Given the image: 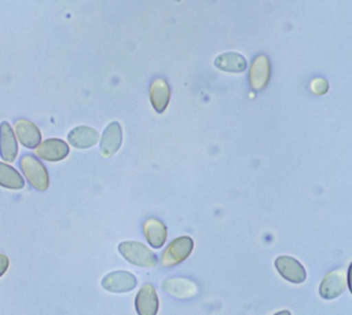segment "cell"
Here are the masks:
<instances>
[{
	"mask_svg": "<svg viewBox=\"0 0 352 315\" xmlns=\"http://www.w3.org/2000/svg\"><path fill=\"white\" fill-rule=\"evenodd\" d=\"M118 252L126 261L138 267L151 268L158 263L155 253L138 241H124L118 243Z\"/></svg>",
	"mask_w": 352,
	"mask_h": 315,
	"instance_id": "1",
	"label": "cell"
},
{
	"mask_svg": "<svg viewBox=\"0 0 352 315\" xmlns=\"http://www.w3.org/2000/svg\"><path fill=\"white\" fill-rule=\"evenodd\" d=\"M19 166L22 169L23 176L26 180L30 183V186L38 191H45L50 184V177L47 168L43 165V162L32 155V154H25L19 160Z\"/></svg>",
	"mask_w": 352,
	"mask_h": 315,
	"instance_id": "2",
	"label": "cell"
},
{
	"mask_svg": "<svg viewBox=\"0 0 352 315\" xmlns=\"http://www.w3.org/2000/svg\"><path fill=\"white\" fill-rule=\"evenodd\" d=\"M194 249V241L192 238L183 235L177 237L173 241L169 242L166 249L162 253L161 257V264L164 267H173L177 265L179 263L184 261L192 252Z\"/></svg>",
	"mask_w": 352,
	"mask_h": 315,
	"instance_id": "3",
	"label": "cell"
},
{
	"mask_svg": "<svg viewBox=\"0 0 352 315\" xmlns=\"http://www.w3.org/2000/svg\"><path fill=\"white\" fill-rule=\"evenodd\" d=\"M100 285L104 290H107L110 293H126L136 287L138 279L129 271L116 270V271L106 274L102 278Z\"/></svg>",
	"mask_w": 352,
	"mask_h": 315,
	"instance_id": "4",
	"label": "cell"
},
{
	"mask_svg": "<svg viewBox=\"0 0 352 315\" xmlns=\"http://www.w3.org/2000/svg\"><path fill=\"white\" fill-rule=\"evenodd\" d=\"M34 154L44 161H62L69 155V143L59 138H50L40 142V144L34 149Z\"/></svg>",
	"mask_w": 352,
	"mask_h": 315,
	"instance_id": "5",
	"label": "cell"
},
{
	"mask_svg": "<svg viewBox=\"0 0 352 315\" xmlns=\"http://www.w3.org/2000/svg\"><path fill=\"white\" fill-rule=\"evenodd\" d=\"M275 267L280 276L292 283H302L307 278L304 265L292 256H278L275 259Z\"/></svg>",
	"mask_w": 352,
	"mask_h": 315,
	"instance_id": "6",
	"label": "cell"
},
{
	"mask_svg": "<svg viewBox=\"0 0 352 315\" xmlns=\"http://www.w3.org/2000/svg\"><path fill=\"white\" fill-rule=\"evenodd\" d=\"M346 287V274L344 270H333L324 275L319 286L322 298L331 300L338 297Z\"/></svg>",
	"mask_w": 352,
	"mask_h": 315,
	"instance_id": "7",
	"label": "cell"
},
{
	"mask_svg": "<svg viewBox=\"0 0 352 315\" xmlns=\"http://www.w3.org/2000/svg\"><path fill=\"white\" fill-rule=\"evenodd\" d=\"M121 144H122V128L120 122L113 121L104 128L100 136V144H99L100 154L103 157H111L120 150Z\"/></svg>",
	"mask_w": 352,
	"mask_h": 315,
	"instance_id": "8",
	"label": "cell"
},
{
	"mask_svg": "<svg viewBox=\"0 0 352 315\" xmlns=\"http://www.w3.org/2000/svg\"><path fill=\"white\" fill-rule=\"evenodd\" d=\"M158 307L160 300L154 286L151 283H144L135 297V308L138 315H157Z\"/></svg>",
	"mask_w": 352,
	"mask_h": 315,
	"instance_id": "9",
	"label": "cell"
},
{
	"mask_svg": "<svg viewBox=\"0 0 352 315\" xmlns=\"http://www.w3.org/2000/svg\"><path fill=\"white\" fill-rule=\"evenodd\" d=\"M16 140L28 149H36L41 142V132L36 124L26 118H18L14 124Z\"/></svg>",
	"mask_w": 352,
	"mask_h": 315,
	"instance_id": "10",
	"label": "cell"
},
{
	"mask_svg": "<svg viewBox=\"0 0 352 315\" xmlns=\"http://www.w3.org/2000/svg\"><path fill=\"white\" fill-rule=\"evenodd\" d=\"M99 142V132L88 125L74 127L67 133V143L76 149H91Z\"/></svg>",
	"mask_w": 352,
	"mask_h": 315,
	"instance_id": "11",
	"label": "cell"
},
{
	"mask_svg": "<svg viewBox=\"0 0 352 315\" xmlns=\"http://www.w3.org/2000/svg\"><path fill=\"white\" fill-rule=\"evenodd\" d=\"M18 154V142L10 122H0V157L6 162L15 161Z\"/></svg>",
	"mask_w": 352,
	"mask_h": 315,
	"instance_id": "12",
	"label": "cell"
},
{
	"mask_svg": "<svg viewBox=\"0 0 352 315\" xmlns=\"http://www.w3.org/2000/svg\"><path fill=\"white\" fill-rule=\"evenodd\" d=\"M162 289L176 298H191L198 293L195 282L187 278H168L162 282Z\"/></svg>",
	"mask_w": 352,
	"mask_h": 315,
	"instance_id": "13",
	"label": "cell"
},
{
	"mask_svg": "<svg viewBox=\"0 0 352 315\" xmlns=\"http://www.w3.org/2000/svg\"><path fill=\"white\" fill-rule=\"evenodd\" d=\"M143 234L148 245L154 249L162 248L166 241V227L161 220L155 217H148L143 223Z\"/></svg>",
	"mask_w": 352,
	"mask_h": 315,
	"instance_id": "14",
	"label": "cell"
},
{
	"mask_svg": "<svg viewBox=\"0 0 352 315\" xmlns=\"http://www.w3.org/2000/svg\"><path fill=\"white\" fill-rule=\"evenodd\" d=\"M270 62L265 55H258L250 67V85L253 89H263L270 80Z\"/></svg>",
	"mask_w": 352,
	"mask_h": 315,
	"instance_id": "15",
	"label": "cell"
},
{
	"mask_svg": "<svg viewBox=\"0 0 352 315\" xmlns=\"http://www.w3.org/2000/svg\"><path fill=\"white\" fill-rule=\"evenodd\" d=\"M169 98H170V89L168 83L164 78L157 77L150 85V102L154 110L157 113H162L169 103Z\"/></svg>",
	"mask_w": 352,
	"mask_h": 315,
	"instance_id": "16",
	"label": "cell"
},
{
	"mask_svg": "<svg viewBox=\"0 0 352 315\" xmlns=\"http://www.w3.org/2000/svg\"><path fill=\"white\" fill-rule=\"evenodd\" d=\"M214 66L223 72L242 73L248 67V62L239 52H224L214 59Z\"/></svg>",
	"mask_w": 352,
	"mask_h": 315,
	"instance_id": "17",
	"label": "cell"
},
{
	"mask_svg": "<svg viewBox=\"0 0 352 315\" xmlns=\"http://www.w3.org/2000/svg\"><path fill=\"white\" fill-rule=\"evenodd\" d=\"M0 186L10 190H21L25 187V180L12 165L0 161Z\"/></svg>",
	"mask_w": 352,
	"mask_h": 315,
	"instance_id": "18",
	"label": "cell"
},
{
	"mask_svg": "<svg viewBox=\"0 0 352 315\" xmlns=\"http://www.w3.org/2000/svg\"><path fill=\"white\" fill-rule=\"evenodd\" d=\"M8 265H10V260L6 254L0 253V276H3L6 274V271L8 270Z\"/></svg>",
	"mask_w": 352,
	"mask_h": 315,
	"instance_id": "19",
	"label": "cell"
},
{
	"mask_svg": "<svg viewBox=\"0 0 352 315\" xmlns=\"http://www.w3.org/2000/svg\"><path fill=\"white\" fill-rule=\"evenodd\" d=\"M346 283H348V289H349V292H351V294H352V263H351V264H349V267H348Z\"/></svg>",
	"mask_w": 352,
	"mask_h": 315,
	"instance_id": "20",
	"label": "cell"
},
{
	"mask_svg": "<svg viewBox=\"0 0 352 315\" xmlns=\"http://www.w3.org/2000/svg\"><path fill=\"white\" fill-rule=\"evenodd\" d=\"M274 315H292V314H290V311L283 309V311H278V312H276V314H274Z\"/></svg>",
	"mask_w": 352,
	"mask_h": 315,
	"instance_id": "21",
	"label": "cell"
}]
</instances>
